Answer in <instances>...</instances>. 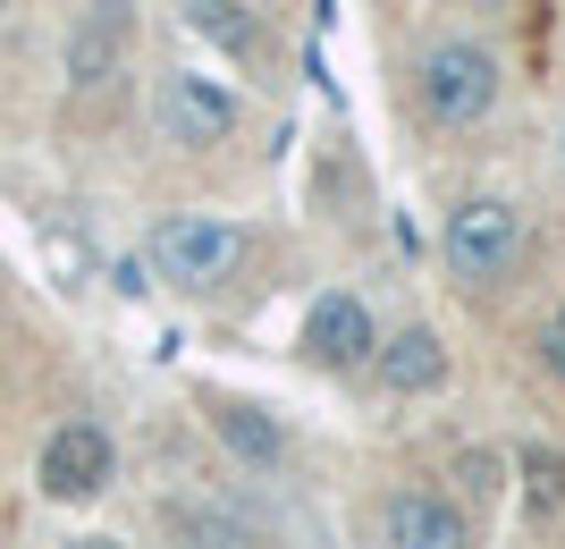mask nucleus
<instances>
[{
    "label": "nucleus",
    "mask_w": 565,
    "mask_h": 549,
    "mask_svg": "<svg viewBox=\"0 0 565 549\" xmlns=\"http://www.w3.org/2000/svg\"><path fill=\"white\" fill-rule=\"evenodd\" d=\"M212 423H220V440H228L245 465H270V456H279V423H262L254 407H220Z\"/></svg>",
    "instance_id": "nucleus-10"
},
{
    "label": "nucleus",
    "mask_w": 565,
    "mask_h": 549,
    "mask_svg": "<svg viewBox=\"0 0 565 549\" xmlns=\"http://www.w3.org/2000/svg\"><path fill=\"white\" fill-rule=\"evenodd\" d=\"M541 347H548V363L565 372V321H548V338H541Z\"/></svg>",
    "instance_id": "nucleus-14"
},
{
    "label": "nucleus",
    "mask_w": 565,
    "mask_h": 549,
    "mask_svg": "<svg viewBox=\"0 0 565 549\" xmlns=\"http://www.w3.org/2000/svg\"><path fill=\"white\" fill-rule=\"evenodd\" d=\"M118 9H127V0H94V9H85V25H76V43H68V76H76V85H102V76H110Z\"/></svg>",
    "instance_id": "nucleus-9"
},
{
    "label": "nucleus",
    "mask_w": 565,
    "mask_h": 549,
    "mask_svg": "<svg viewBox=\"0 0 565 549\" xmlns=\"http://www.w3.org/2000/svg\"><path fill=\"white\" fill-rule=\"evenodd\" d=\"M102 482H110V440H102L94 423L51 431V448H43V490L51 499H94Z\"/></svg>",
    "instance_id": "nucleus-4"
},
{
    "label": "nucleus",
    "mask_w": 565,
    "mask_h": 549,
    "mask_svg": "<svg viewBox=\"0 0 565 549\" xmlns=\"http://www.w3.org/2000/svg\"><path fill=\"white\" fill-rule=\"evenodd\" d=\"M388 549H472L448 499H388Z\"/></svg>",
    "instance_id": "nucleus-7"
},
{
    "label": "nucleus",
    "mask_w": 565,
    "mask_h": 549,
    "mask_svg": "<svg viewBox=\"0 0 565 549\" xmlns=\"http://www.w3.org/2000/svg\"><path fill=\"white\" fill-rule=\"evenodd\" d=\"M186 541H194V549H245V541H236L228 525H220V516H203V525H186Z\"/></svg>",
    "instance_id": "nucleus-13"
},
{
    "label": "nucleus",
    "mask_w": 565,
    "mask_h": 549,
    "mask_svg": "<svg viewBox=\"0 0 565 549\" xmlns=\"http://www.w3.org/2000/svg\"><path fill=\"white\" fill-rule=\"evenodd\" d=\"M305 347H312V363H338V372L372 363V313H363V296H321L305 313Z\"/></svg>",
    "instance_id": "nucleus-6"
},
{
    "label": "nucleus",
    "mask_w": 565,
    "mask_h": 549,
    "mask_svg": "<svg viewBox=\"0 0 565 549\" xmlns=\"http://www.w3.org/2000/svg\"><path fill=\"white\" fill-rule=\"evenodd\" d=\"M523 490H532V507H565V456L557 448H523Z\"/></svg>",
    "instance_id": "nucleus-12"
},
{
    "label": "nucleus",
    "mask_w": 565,
    "mask_h": 549,
    "mask_svg": "<svg viewBox=\"0 0 565 549\" xmlns=\"http://www.w3.org/2000/svg\"><path fill=\"white\" fill-rule=\"evenodd\" d=\"M236 254H245V237H236L228 220H203V212L161 220V237H152V263H161L178 287H212V279H228Z\"/></svg>",
    "instance_id": "nucleus-2"
},
{
    "label": "nucleus",
    "mask_w": 565,
    "mask_h": 549,
    "mask_svg": "<svg viewBox=\"0 0 565 549\" xmlns=\"http://www.w3.org/2000/svg\"><path fill=\"white\" fill-rule=\"evenodd\" d=\"M68 549H118V541H102V532H85V541H68Z\"/></svg>",
    "instance_id": "nucleus-15"
},
{
    "label": "nucleus",
    "mask_w": 565,
    "mask_h": 549,
    "mask_svg": "<svg viewBox=\"0 0 565 549\" xmlns=\"http://www.w3.org/2000/svg\"><path fill=\"white\" fill-rule=\"evenodd\" d=\"M161 127L178 144H220L236 127L228 85H212V76H169V85H161Z\"/></svg>",
    "instance_id": "nucleus-5"
},
{
    "label": "nucleus",
    "mask_w": 565,
    "mask_h": 549,
    "mask_svg": "<svg viewBox=\"0 0 565 549\" xmlns=\"http://www.w3.org/2000/svg\"><path fill=\"white\" fill-rule=\"evenodd\" d=\"M372 356H380V381L397 389V398H423V389L448 381V356H439L430 330H405V338H388V347H372Z\"/></svg>",
    "instance_id": "nucleus-8"
},
{
    "label": "nucleus",
    "mask_w": 565,
    "mask_h": 549,
    "mask_svg": "<svg viewBox=\"0 0 565 549\" xmlns=\"http://www.w3.org/2000/svg\"><path fill=\"white\" fill-rule=\"evenodd\" d=\"M490 102H498V60L481 43H439L423 60V110L439 127H472V119H490Z\"/></svg>",
    "instance_id": "nucleus-1"
},
{
    "label": "nucleus",
    "mask_w": 565,
    "mask_h": 549,
    "mask_svg": "<svg viewBox=\"0 0 565 549\" xmlns=\"http://www.w3.org/2000/svg\"><path fill=\"white\" fill-rule=\"evenodd\" d=\"M186 25H194V34H212L220 51H254V18H245L236 0H186Z\"/></svg>",
    "instance_id": "nucleus-11"
},
{
    "label": "nucleus",
    "mask_w": 565,
    "mask_h": 549,
    "mask_svg": "<svg viewBox=\"0 0 565 549\" xmlns=\"http://www.w3.org/2000/svg\"><path fill=\"white\" fill-rule=\"evenodd\" d=\"M515 212L507 203H465V212L448 220V263L465 271V279H498V271L515 263Z\"/></svg>",
    "instance_id": "nucleus-3"
}]
</instances>
